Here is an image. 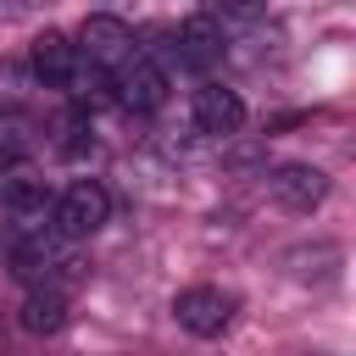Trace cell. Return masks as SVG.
Instances as JSON below:
<instances>
[{
	"mask_svg": "<svg viewBox=\"0 0 356 356\" xmlns=\"http://www.w3.org/2000/svg\"><path fill=\"white\" fill-rule=\"evenodd\" d=\"M67 273H72V239H61L50 222L17 234V245H11V278H17L22 289H33V284H61Z\"/></svg>",
	"mask_w": 356,
	"mask_h": 356,
	"instance_id": "1",
	"label": "cell"
},
{
	"mask_svg": "<svg viewBox=\"0 0 356 356\" xmlns=\"http://www.w3.org/2000/svg\"><path fill=\"white\" fill-rule=\"evenodd\" d=\"M106 217H111V195H106L100 178H72V184L50 200V228H56L61 239H72V245L89 239V234H100Z\"/></svg>",
	"mask_w": 356,
	"mask_h": 356,
	"instance_id": "2",
	"label": "cell"
},
{
	"mask_svg": "<svg viewBox=\"0 0 356 356\" xmlns=\"http://www.w3.org/2000/svg\"><path fill=\"white\" fill-rule=\"evenodd\" d=\"M234 312H239V300H234L228 289H217V284H189V289L172 295V317H178V328L195 334V339H217V334H228Z\"/></svg>",
	"mask_w": 356,
	"mask_h": 356,
	"instance_id": "3",
	"label": "cell"
},
{
	"mask_svg": "<svg viewBox=\"0 0 356 356\" xmlns=\"http://www.w3.org/2000/svg\"><path fill=\"white\" fill-rule=\"evenodd\" d=\"M111 100H117L122 111H134V117L161 111V106H167V72H161L145 50H134L122 67H111Z\"/></svg>",
	"mask_w": 356,
	"mask_h": 356,
	"instance_id": "4",
	"label": "cell"
},
{
	"mask_svg": "<svg viewBox=\"0 0 356 356\" xmlns=\"http://www.w3.org/2000/svg\"><path fill=\"white\" fill-rule=\"evenodd\" d=\"M78 56L89 61V67H100V72H111V67H122L128 56H134V28L122 22V17H111V11H95V17H83V28H78Z\"/></svg>",
	"mask_w": 356,
	"mask_h": 356,
	"instance_id": "5",
	"label": "cell"
},
{
	"mask_svg": "<svg viewBox=\"0 0 356 356\" xmlns=\"http://www.w3.org/2000/svg\"><path fill=\"white\" fill-rule=\"evenodd\" d=\"M189 111H195V128L211 134V139H228V134L245 128V100H239V89H228V83H217V78H206V83L195 89Z\"/></svg>",
	"mask_w": 356,
	"mask_h": 356,
	"instance_id": "6",
	"label": "cell"
},
{
	"mask_svg": "<svg viewBox=\"0 0 356 356\" xmlns=\"http://www.w3.org/2000/svg\"><path fill=\"white\" fill-rule=\"evenodd\" d=\"M267 189H273V200L284 211H317L328 200V172L312 167V161H284V167H273Z\"/></svg>",
	"mask_w": 356,
	"mask_h": 356,
	"instance_id": "7",
	"label": "cell"
},
{
	"mask_svg": "<svg viewBox=\"0 0 356 356\" xmlns=\"http://www.w3.org/2000/svg\"><path fill=\"white\" fill-rule=\"evenodd\" d=\"M0 200H6V211H11V222L28 234V228H44L50 222V189H44V178H28V172H6V184H0Z\"/></svg>",
	"mask_w": 356,
	"mask_h": 356,
	"instance_id": "8",
	"label": "cell"
},
{
	"mask_svg": "<svg viewBox=\"0 0 356 356\" xmlns=\"http://www.w3.org/2000/svg\"><path fill=\"white\" fill-rule=\"evenodd\" d=\"M178 61L184 67H195V72H206L211 61H222V22L211 17V11H195V17H184L178 22Z\"/></svg>",
	"mask_w": 356,
	"mask_h": 356,
	"instance_id": "9",
	"label": "cell"
},
{
	"mask_svg": "<svg viewBox=\"0 0 356 356\" xmlns=\"http://www.w3.org/2000/svg\"><path fill=\"white\" fill-rule=\"evenodd\" d=\"M17 323H22V334H33V339L61 334V328H67V295H61V284H33V289L22 295Z\"/></svg>",
	"mask_w": 356,
	"mask_h": 356,
	"instance_id": "10",
	"label": "cell"
},
{
	"mask_svg": "<svg viewBox=\"0 0 356 356\" xmlns=\"http://www.w3.org/2000/svg\"><path fill=\"white\" fill-rule=\"evenodd\" d=\"M28 56H33V72H39L44 83H67L72 67H78V44H72L67 33H56V28H44Z\"/></svg>",
	"mask_w": 356,
	"mask_h": 356,
	"instance_id": "11",
	"label": "cell"
},
{
	"mask_svg": "<svg viewBox=\"0 0 356 356\" xmlns=\"http://www.w3.org/2000/svg\"><path fill=\"white\" fill-rule=\"evenodd\" d=\"M83 145H95V139H89V122H83V111H78V117L67 122V139H61V150H67V156H83Z\"/></svg>",
	"mask_w": 356,
	"mask_h": 356,
	"instance_id": "12",
	"label": "cell"
},
{
	"mask_svg": "<svg viewBox=\"0 0 356 356\" xmlns=\"http://www.w3.org/2000/svg\"><path fill=\"white\" fill-rule=\"evenodd\" d=\"M217 6H222L228 22H256L261 17V0H217Z\"/></svg>",
	"mask_w": 356,
	"mask_h": 356,
	"instance_id": "13",
	"label": "cell"
},
{
	"mask_svg": "<svg viewBox=\"0 0 356 356\" xmlns=\"http://www.w3.org/2000/svg\"><path fill=\"white\" fill-rule=\"evenodd\" d=\"M0 172H6V156H0Z\"/></svg>",
	"mask_w": 356,
	"mask_h": 356,
	"instance_id": "14",
	"label": "cell"
}]
</instances>
